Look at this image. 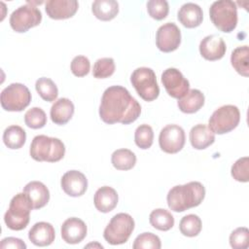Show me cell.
Segmentation results:
<instances>
[{
  "instance_id": "16",
  "label": "cell",
  "mask_w": 249,
  "mask_h": 249,
  "mask_svg": "<svg viewBox=\"0 0 249 249\" xmlns=\"http://www.w3.org/2000/svg\"><path fill=\"white\" fill-rule=\"evenodd\" d=\"M87 226L79 218L72 217L65 220L61 226V237L68 244H78L87 235Z\"/></svg>"
},
{
  "instance_id": "12",
  "label": "cell",
  "mask_w": 249,
  "mask_h": 249,
  "mask_svg": "<svg viewBox=\"0 0 249 249\" xmlns=\"http://www.w3.org/2000/svg\"><path fill=\"white\" fill-rule=\"evenodd\" d=\"M161 83L166 92L173 98H182L190 89L189 81L176 68H167L161 74Z\"/></svg>"
},
{
  "instance_id": "15",
  "label": "cell",
  "mask_w": 249,
  "mask_h": 249,
  "mask_svg": "<svg viewBox=\"0 0 249 249\" xmlns=\"http://www.w3.org/2000/svg\"><path fill=\"white\" fill-rule=\"evenodd\" d=\"M227 51L224 40L215 34L204 37L199 44V53L201 56L207 60L221 59Z\"/></svg>"
},
{
  "instance_id": "19",
  "label": "cell",
  "mask_w": 249,
  "mask_h": 249,
  "mask_svg": "<svg viewBox=\"0 0 249 249\" xmlns=\"http://www.w3.org/2000/svg\"><path fill=\"white\" fill-rule=\"evenodd\" d=\"M23 193L30 199L33 209L44 207L50 199V192L48 188L40 181H31L23 188Z\"/></svg>"
},
{
  "instance_id": "25",
  "label": "cell",
  "mask_w": 249,
  "mask_h": 249,
  "mask_svg": "<svg viewBox=\"0 0 249 249\" xmlns=\"http://www.w3.org/2000/svg\"><path fill=\"white\" fill-rule=\"evenodd\" d=\"M92 14L100 20H111L119 13V4L115 0H96L91 5Z\"/></svg>"
},
{
  "instance_id": "24",
  "label": "cell",
  "mask_w": 249,
  "mask_h": 249,
  "mask_svg": "<svg viewBox=\"0 0 249 249\" xmlns=\"http://www.w3.org/2000/svg\"><path fill=\"white\" fill-rule=\"evenodd\" d=\"M204 94L199 89H189V91L180 99L177 105L183 113L193 114L197 112L204 104Z\"/></svg>"
},
{
  "instance_id": "8",
  "label": "cell",
  "mask_w": 249,
  "mask_h": 249,
  "mask_svg": "<svg viewBox=\"0 0 249 249\" xmlns=\"http://www.w3.org/2000/svg\"><path fill=\"white\" fill-rule=\"evenodd\" d=\"M31 101V93L28 88L20 83H13L6 87L0 95L1 106L10 112H20Z\"/></svg>"
},
{
  "instance_id": "37",
  "label": "cell",
  "mask_w": 249,
  "mask_h": 249,
  "mask_svg": "<svg viewBox=\"0 0 249 249\" xmlns=\"http://www.w3.org/2000/svg\"><path fill=\"white\" fill-rule=\"evenodd\" d=\"M231 176L238 182H248L249 180V159L243 157L238 159L231 166Z\"/></svg>"
},
{
  "instance_id": "18",
  "label": "cell",
  "mask_w": 249,
  "mask_h": 249,
  "mask_svg": "<svg viewBox=\"0 0 249 249\" xmlns=\"http://www.w3.org/2000/svg\"><path fill=\"white\" fill-rule=\"evenodd\" d=\"M55 231L52 224L38 222L28 231L29 240L36 246H49L54 241Z\"/></svg>"
},
{
  "instance_id": "23",
  "label": "cell",
  "mask_w": 249,
  "mask_h": 249,
  "mask_svg": "<svg viewBox=\"0 0 249 249\" xmlns=\"http://www.w3.org/2000/svg\"><path fill=\"white\" fill-rule=\"evenodd\" d=\"M215 141V133L203 124L192 127L190 131V142L196 150H203L212 145Z\"/></svg>"
},
{
  "instance_id": "29",
  "label": "cell",
  "mask_w": 249,
  "mask_h": 249,
  "mask_svg": "<svg viewBox=\"0 0 249 249\" xmlns=\"http://www.w3.org/2000/svg\"><path fill=\"white\" fill-rule=\"evenodd\" d=\"M149 222L155 229L163 231H169L174 226V218L172 214L162 208L153 210L149 216Z\"/></svg>"
},
{
  "instance_id": "9",
  "label": "cell",
  "mask_w": 249,
  "mask_h": 249,
  "mask_svg": "<svg viewBox=\"0 0 249 249\" xmlns=\"http://www.w3.org/2000/svg\"><path fill=\"white\" fill-rule=\"evenodd\" d=\"M240 121V112L234 105H224L211 115L208 127L217 134H224L234 129Z\"/></svg>"
},
{
  "instance_id": "5",
  "label": "cell",
  "mask_w": 249,
  "mask_h": 249,
  "mask_svg": "<svg viewBox=\"0 0 249 249\" xmlns=\"http://www.w3.org/2000/svg\"><path fill=\"white\" fill-rule=\"evenodd\" d=\"M210 19L222 32H231L237 24V7L233 1H215L209 9Z\"/></svg>"
},
{
  "instance_id": "14",
  "label": "cell",
  "mask_w": 249,
  "mask_h": 249,
  "mask_svg": "<svg viewBox=\"0 0 249 249\" xmlns=\"http://www.w3.org/2000/svg\"><path fill=\"white\" fill-rule=\"evenodd\" d=\"M63 192L70 196H81L88 189V179L78 170H69L65 172L60 180Z\"/></svg>"
},
{
  "instance_id": "1",
  "label": "cell",
  "mask_w": 249,
  "mask_h": 249,
  "mask_svg": "<svg viewBox=\"0 0 249 249\" xmlns=\"http://www.w3.org/2000/svg\"><path fill=\"white\" fill-rule=\"evenodd\" d=\"M141 114V106L122 86H112L105 89L99 106V116L108 124L135 122Z\"/></svg>"
},
{
  "instance_id": "21",
  "label": "cell",
  "mask_w": 249,
  "mask_h": 249,
  "mask_svg": "<svg viewBox=\"0 0 249 249\" xmlns=\"http://www.w3.org/2000/svg\"><path fill=\"white\" fill-rule=\"evenodd\" d=\"M74 110L75 108L73 102L68 98L62 97L57 99L53 104L50 111V116L53 123L58 125H63L71 120Z\"/></svg>"
},
{
  "instance_id": "32",
  "label": "cell",
  "mask_w": 249,
  "mask_h": 249,
  "mask_svg": "<svg viewBox=\"0 0 249 249\" xmlns=\"http://www.w3.org/2000/svg\"><path fill=\"white\" fill-rule=\"evenodd\" d=\"M154 140V131L149 124H140L134 132V141L135 144L143 150L149 149Z\"/></svg>"
},
{
  "instance_id": "33",
  "label": "cell",
  "mask_w": 249,
  "mask_h": 249,
  "mask_svg": "<svg viewBox=\"0 0 249 249\" xmlns=\"http://www.w3.org/2000/svg\"><path fill=\"white\" fill-rule=\"evenodd\" d=\"M24 123L30 128H42L47 124L46 113L39 107H33L24 114Z\"/></svg>"
},
{
  "instance_id": "38",
  "label": "cell",
  "mask_w": 249,
  "mask_h": 249,
  "mask_svg": "<svg viewBox=\"0 0 249 249\" xmlns=\"http://www.w3.org/2000/svg\"><path fill=\"white\" fill-rule=\"evenodd\" d=\"M230 244L234 249H246L249 247V231L245 227L235 229L230 235Z\"/></svg>"
},
{
  "instance_id": "22",
  "label": "cell",
  "mask_w": 249,
  "mask_h": 249,
  "mask_svg": "<svg viewBox=\"0 0 249 249\" xmlns=\"http://www.w3.org/2000/svg\"><path fill=\"white\" fill-rule=\"evenodd\" d=\"M179 21L187 28H194L202 22L203 13L201 8L195 3H186L178 11Z\"/></svg>"
},
{
  "instance_id": "30",
  "label": "cell",
  "mask_w": 249,
  "mask_h": 249,
  "mask_svg": "<svg viewBox=\"0 0 249 249\" xmlns=\"http://www.w3.org/2000/svg\"><path fill=\"white\" fill-rule=\"evenodd\" d=\"M35 89L38 94L48 102L54 101L58 95L57 87L50 78H39L35 83Z\"/></svg>"
},
{
  "instance_id": "35",
  "label": "cell",
  "mask_w": 249,
  "mask_h": 249,
  "mask_svg": "<svg viewBox=\"0 0 249 249\" xmlns=\"http://www.w3.org/2000/svg\"><path fill=\"white\" fill-rule=\"evenodd\" d=\"M132 247L133 249H160L161 243L158 235L152 232H143L134 239Z\"/></svg>"
},
{
  "instance_id": "3",
  "label": "cell",
  "mask_w": 249,
  "mask_h": 249,
  "mask_svg": "<svg viewBox=\"0 0 249 249\" xmlns=\"http://www.w3.org/2000/svg\"><path fill=\"white\" fill-rule=\"evenodd\" d=\"M29 153L36 161L56 162L64 157L65 146L60 139L42 134L33 138Z\"/></svg>"
},
{
  "instance_id": "34",
  "label": "cell",
  "mask_w": 249,
  "mask_h": 249,
  "mask_svg": "<svg viewBox=\"0 0 249 249\" xmlns=\"http://www.w3.org/2000/svg\"><path fill=\"white\" fill-rule=\"evenodd\" d=\"M115 72V62L111 57H102L94 62L92 75L97 79H104L112 76Z\"/></svg>"
},
{
  "instance_id": "20",
  "label": "cell",
  "mask_w": 249,
  "mask_h": 249,
  "mask_svg": "<svg viewBox=\"0 0 249 249\" xmlns=\"http://www.w3.org/2000/svg\"><path fill=\"white\" fill-rule=\"evenodd\" d=\"M118 199V194L115 189L109 186H103L95 192L93 202L98 211L108 213L117 206Z\"/></svg>"
},
{
  "instance_id": "36",
  "label": "cell",
  "mask_w": 249,
  "mask_h": 249,
  "mask_svg": "<svg viewBox=\"0 0 249 249\" xmlns=\"http://www.w3.org/2000/svg\"><path fill=\"white\" fill-rule=\"evenodd\" d=\"M147 11L151 18L160 20L168 15L169 6L165 0H150L147 2Z\"/></svg>"
},
{
  "instance_id": "39",
  "label": "cell",
  "mask_w": 249,
  "mask_h": 249,
  "mask_svg": "<svg viewBox=\"0 0 249 249\" xmlns=\"http://www.w3.org/2000/svg\"><path fill=\"white\" fill-rule=\"evenodd\" d=\"M71 72L76 77H84L89 74L90 69V62L85 55H77L71 61Z\"/></svg>"
},
{
  "instance_id": "6",
  "label": "cell",
  "mask_w": 249,
  "mask_h": 249,
  "mask_svg": "<svg viewBox=\"0 0 249 249\" xmlns=\"http://www.w3.org/2000/svg\"><path fill=\"white\" fill-rule=\"evenodd\" d=\"M134 230V220L127 213H118L112 217L103 231L104 239L111 245L125 243Z\"/></svg>"
},
{
  "instance_id": "31",
  "label": "cell",
  "mask_w": 249,
  "mask_h": 249,
  "mask_svg": "<svg viewBox=\"0 0 249 249\" xmlns=\"http://www.w3.org/2000/svg\"><path fill=\"white\" fill-rule=\"evenodd\" d=\"M201 220L197 215L189 214L184 216L179 224L180 231L183 235L194 237L196 236L201 231Z\"/></svg>"
},
{
  "instance_id": "10",
  "label": "cell",
  "mask_w": 249,
  "mask_h": 249,
  "mask_svg": "<svg viewBox=\"0 0 249 249\" xmlns=\"http://www.w3.org/2000/svg\"><path fill=\"white\" fill-rule=\"evenodd\" d=\"M42 20L41 11L32 4H25L16 9L10 17L11 27L18 33L26 32L37 26Z\"/></svg>"
},
{
  "instance_id": "28",
  "label": "cell",
  "mask_w": 249,
  "mask_h": 249,
  "mask_svg": "<svg viewBox=\"0 0 249 249\" xmlns=\"http://www.w3.org/2000/svg\"><path fill=\"white\" fill-rule=\"evenodd\" d=\"M111 161L118 170H129L136 163V156L128 149H118L112 154Z\"/></svg>"
},
{
  "instance_id": "17",
  "label": "cell",
  "mask_w": 249,
  "mask_h": 249,
  "mask_svg": "<svg viewBox=\"0 0 249 249\" xmlns=\"http://www.w3.org/2000/svg\"><path fill=\"white\" fill-rule=\"evenodd\" d=\"M79 4L76 0H49L46 2V13L53 19H65L73 17Z\"/></svg>"
},
{
  "instance_id": "2",
  "label": "cell",
  "mask_w": 249,
  "mask_h": 249,
  "mask_svg": "<svg viewBox=\"0 0 249 249\" xmlns=\"http://www.w3.org/2000/svg\"><path fill=\"white\" fill-rule=\"evenodd\" d=\"M205 196L203 185L192 181L184 185L174 186L169 190L166 199L168 207L174 212H183L192 207L198 206Z\"/></svg>"
},
{
  "instance_id": "4",
  "label": "cell",
  "mask_w": 249,
  "mask_h": 249,
  "mask_svg": "<svg viewBox=\"0 0 249 249\" xmlns=\"http://www.w3.org/2000/svg\"><path fill=\"white\" fill-rule=\"evenodd\" d=\"M33 209L28 196L22 192L17 194L10 201L8 210L4 215L6 226L13 231H21L26 228Z\"/></svg>"
},
{
  "instance_id": "7",
  "label": "cell",
  "mask_w": 249,
  "mask_h": 249,
  "mask_svg": "<svg viewBox=\"0 0 249 249\" xmlns=\"http://www.w3.org/2000/svg\"><path fill=\"white\" fill-rule=\"evenodd\" d=\"M130 82L138 95L145 101H153L160 94L157 77L151 68H136L130 76Z\"/></svg>"
},
{
  "instance_id": "26",
  "label": "cell",
  "mask_w": 249,
  "mask_h": 249,
  "mask_svg": "<svg viewBox=\"0 0 249 249\" xmlns=\"http://www.w3.org/2000/svg\"><path fill=\"white\" fill-rule=\"evenodd\" d=\"M26 140V132L19 125H10L3 132V142L10 149L21 148Z\"/></svg>"
},
{
  "instance_id": "13",
  "label": "cell",
  "mask_w": 249,
  "mask_h": 249,
  "mask_svg": "<svg viewBox=\"0 0 249 249\" xmlns=\"http://www.w3.org/2000/svg\"><path fill=\"white\" fill-rule=\"evenodd\" d=\"M181 43V31L173 22L160 25L156 34V44L160 51L170 53L175 51Z\"/></svg>"
},
{
  "instance_id": "40",
  "label": "cell",
  "mask_w": 249,
  "mask_h": 249,
  "mask_svg": "<svg viewBox=\"0 0 249 249\" xmlns=\"http://www.w3.org/2000/svg\"><path fill=\"white\" fill-rule=\"evenodd\" d=\"M0 248H14V249H25L26 244L19 238L17 237H6L1 240Z\"/></svg>"
},
{
  "instance_id": "27",
  "label": "cell",
  "mask_w": 249,
  "mask_h": 249,
  "mask_svg": "<svg viewBox=\"0 0 249 249\" xmlns=\"http://www.w3.org/2000/svg\"><path fill=\"white\" fill-rule=\"evenodd\" d=\"M249 49L248 46L237 47L234 49L231 55V62L234 70L241 76H249Z\"/></svg>"
},
{
  "instance_id": "11",
  "label": "cell",
  "mask_w": 249,
  "mask_h": 249,
  "mask_svg": "<svg viewBox=\"0 0 249 249\" xmlns=\"http://www.w3.org/2000/svg\"><path fill=\"white\" fill-rule=\"evenodd\" d=\"M159 144L167 154L178 153L185 145L184 129L178 124H167L160 132Z\"/></svg>"
}]
</instances>
